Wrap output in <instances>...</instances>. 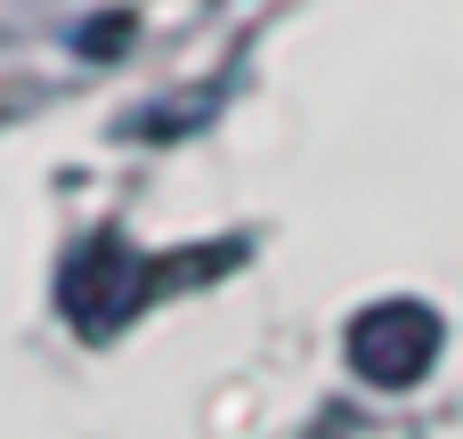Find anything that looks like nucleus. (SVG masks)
Instances as JSON below:
<instances>
[{
    "instance_id": "f257e3e1",
    "label": "nucleus",
    "mask_w": 463,
    "mask_h": 439,
    "mask_svg": "<svg viewBox=\"0 0 463 439\" xmlns=\"http://www.w3.org/2000/svg\"><path fill=\"white\" fill-rule=\"evenodd\" d=\"M212 261H228V244H220V253H171V261H155V253H130L122 236H90V244L65 261L57 301H65V318H73L90 342H114L171 277H203Z\"/></svg>"
},
{
    "instance_id": "f03ea898",
    "label": "nucleus",
    "mask_w": 463,
    "mask_h": 439,
    "mask_svg": "<svg viewBox=\"0 0 463 439\" xmlns=\"http://www.w3.org/2000/svg\"><path fill=\"white\" fill-rule=\"evenodd\" d=\"M350 367L383 391H407L439 367V318L423 301H374L358 326H350Z\"/></svg>"
}]
</instances>
